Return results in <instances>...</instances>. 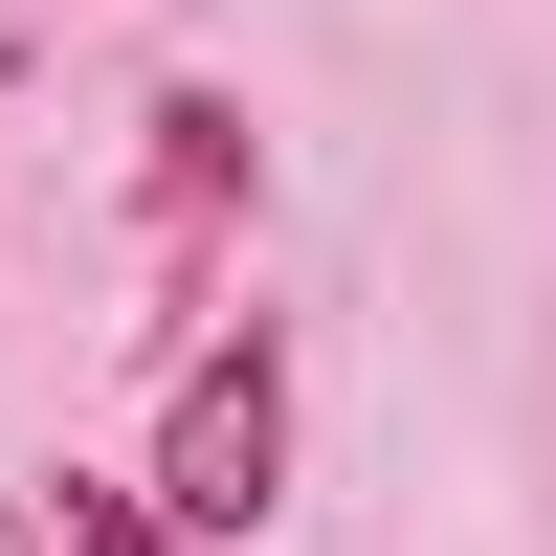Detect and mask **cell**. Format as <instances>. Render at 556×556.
<instances>
[{"instance_id":"cell-1","label":"cell","mask_w":556,"mask_h":556,"mask_svg":"<svg viewBox=\"0 0 556 556\" xmlns=\"http://www.w3.org/2000/svg\"><path fill=\"white\" fill-rule=\"evenodd\" d=\"M134 513H156V534H201V556L290 513V334H267V312L178 356V401H156V468H134Z\"/></svg>"},{"instance_id":"cell-2","label":"cell","mask_w":556,"mask_h":556,"mask_svg":"<svg viewBox=\"0 0 556 556\" xmlns=\"http://www.w3.org/2000/svg\"><path fill=\"white\" fill-rule=\"evenodd\" d=\"M223 178H245V112L178 89V112H156V223H223Z\"/></svg>"},{"instance_id":"cell-3","label":"cell","mask_w":556,"mask_h":556,"mask_svg":"<svg viewBox=\"0 0 556 556\" xmlns=\"http://www.w3.org/2000/svg\"><path fill=\"white\" fill-rule=\"evenodd\" d=\"M45 513H67V556H201V534H156V513H134V490H89V468L45 490Z\"/></svg>"},{"instance_id":"cell-4","label":"cell","mask_w":556,"mask_h":556,"mask_svg":"<svg viewBox=\"0 0 556 556\" xmlns=\"http://www.w3.org/2000/svg\"><path fill=\"white\" fill-rule=\"evenodd\" d=\"M0 556H67V513H45V490H23V513H0Z\"/></svg>"}]
</instances>
